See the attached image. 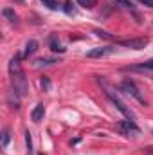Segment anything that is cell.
<instances>
[{"label":"cell","instance_id":"cell-1","mask_svg":"<svg viewBox=\"0 0 153 155\" xmlns=\"http://www.w3.org/2000/svg\"><path fill=\"white\" fill-rule=\"evenodd\" d=\"M115 130H117L121 135H124V137H135V135H139V134H141L139 126H137V124H135V121H132V119L119 121V123L115 124Z\"/></svg>","mask_w":153,"mask_h":155},{"label":"cell","instance_id":"cell-2","mask_svg":"<svg viewBox=\"0 0 153 155\" xmlns=\"http://www.w3.org/2000/svg\"><path fill=\"white\" fill-rule=\"evenodd\" d=\"M11 79H13L15 92L18 96H27L29 94V83H27V78L24 76V72H18V74L11 76Z\"/></svg>","mask_w":153,"mask_h":155},{"label":"cell","instance_id":"cell-3","mask_svg":"<svg viewBox=\"0 0 153 155\" xmlns=\"http://www.w3.org/2000/svg\"><path fill=\"white\" fill-rule=\"evenodd\" d=\"M105 94L108 96V99H110V101L114 103L115 107H117V110H119L122 116H126V119H132V121H135V116L132 114V110H130V108H128V107H126V105H124V103H122V101L117 97V96H115V94L112 92V90H110V88H106V92H105Z\"/></svg>","mask_w":153,"mask_h":155},{"label":"cell","instance_id":"cell-4","mask_svg":"<svg viewBox=\"0 0 153 155\" xmlns=\"http://www.w3.org/2000/svg\"><path fill=\"white\" fill-rule=\"evenodd\" d=\"M121 88L126 92V94H130L132 97H135L139 103H142V105H146V99L141 96V92H139V88H137V85L132 81V79H124L122 83H121Z\"/></svg>","mask_w":153,"mask_h":155},{"label":"cell","instance_id":"cell-5","mask_svg":"<svg viewBox=\"0 0 153 155\" xmlns=\"http://www.w3.org/2000/svg\"><path fill=\"white\" fill-rule=\"evenodd\" d=\"M148 41H150V40L146 38V36H142V38L119 40L117 43H119V45H122V47H128V49H135V51H141V49H144V47L148 45Z\"/></svg>","mask_w":153,"mask_h":155},{"label":"cell","instance_id":"cell-6","mask_svg":"<svg viewBox=\"0 0 153 155\" xmlns=\"http://www.w3.org/2000/svg\"><path fill=\"white\" fill-rule=\"evenodd\" d=\"M115 52V47L112 45H106V47H94L86 52V58H106L110 54Z\"/></svg>","mask_w":153,"mask_h":155},{"label":"cell","instance_id":"cell-7","mask_svg":"<svg viewBox=\"0 0 153 155\" xmlns=\"http://www.w3.org/2000/svg\"><path fill=\"white\" fill-rule=\"evenodd\" d=\"M43 116H45V107L40 103V105H36V107H34V110L31 112V119H33L34 123H40V121L43 119Z\"/></svg>","mask_w":153,"mask_h":155},{"label":"cell","instance_id":"cell-8","mask_svg":"<svg viewBox=\"0 0 153 155\" xmlns=\"http://www.w3.org/2000/svg\"><path fill=\"white\" fill-rule=\"evenodd\" d=\"M38 51V41L36 40H29L27 41V45H25V51H24V58H29V56H33L34 52Z\"/></svg>","mask_w":153,"mask_h":155},{"label":"cell","instance_id":"cell-9","mask_svg":"<svg viewBox=\"0 0 153 155\" xmlns=\"http://www.w3.org/2000/svg\"><path fill=\"white\" fill-rule=\"evenodd\" d=\"M18 72H22V65H20V56H15L11 61H9V74L11 76H15V74H18Z\"/></svg>","mask_w":153,"mask_h":155},{"label":"cell","instance_id":"cell-10","mask_svg":"<svg viewBox=\"0 0 153 155\" xmlns=\"http://www.w3.org/2000/svg\"><path fill=\"white\" fill-rule=\"evenodd\" d=\"M126 71H139V72H144V71H153V60H148V61L139 63V65H133V67H126Z\"/></svg>","mask_w":153,"mask_h":155},{"label":"cell","instance_id":"cell-11","mask_svg":"<svg viewBox=\"0 0 153 155\" xmlns=\"http://www.w3.org/2000/svg\"><path fill=\"white\" fill-rule=\"evenodd\" d=\"M49 45H50V49L54 51V52H65V47L60 43V40L56 35H52L50 38H49Z\"/></svg>","mask_w":153,"mask_h":155},{"label":"cell","instance_id":"cell-12","mask_svg":"<svg viewBox=\"0 0 153 155\" xmlns=\"http://www.w3.org/2000/svg\"><path fill=\"white\" fill-rule=\"evenodd\" d=\"M52 63H58V60L56 58H40V60H36V65L38 67H49Z\"/></svg>","mask_w":153,"mask_h":155},{"label":"cell","instance_id":"cell-13","mask_svg":"<svg viewBox=\"0 0 153 155\" xmlns=\"http://www.w3.org/2000/svg\"><path fill=\"white\" fill-rule=\"evenodd\" d=\"M2 15L9 20V22H18V16H16V13L13 11V9H9V7H5L4 11H2Z\"/></svg>","mask_w":153,"mask_h":155},{"label":"cell","instance_id":"cell-14","mask_svg":"<svg viewBox=\"0 0 153 155\" xmlns=\"http://www.w3.org/2000/svg\"><path fill=\"white\" fill-rule=\"evenodd\" d=\"M76 2L81 7H85V9H94L97 5V0H76Z\"/></svg>","mask_w":153,"mask_h":155},{"label":"cell","instance_id":"cell-15","mask_svg":"<svg viewBox=\"0 0 153 155\" xmlns=\"http://www.w3.org/2000/svg\"><path fill=\"white\" fill-rule=\"evenodd\" d=\"M9 141H11V132H9V128H4V132H2V148H7Z\"/></svg>","mask_w":153,"mask_h":155},{"label":"cell","instance_id":"cell-16","mask_svg":"<svg viewBox=\"0 0 153 155\" xmlns=\"http://www.w3.org/2000/svg\"><path fill=\"white\" fill-rule=\"evenodd\" d=\"M40 2H41L47 9H52V11L58 9V0H40Z\"/></svg>","mask_w":153,"mask_h":155},{"label":"cell","instance_id":"cell-17","mask_svg":"<svg viewBox=\"0 0 153 155\" xmlns=\"http://www.w3.org/2000/svg\"><path fill=\"white\" fill-rule=\"evenodd\" d=\"M25 144H27V153L33 155V139H31V132H25Z\"/></svg>","mask_w":153,"mask_h":155},{"label":"cell","instance_id":"cell-18","mask_svg":"<svg viewBox=\"0 0 153 155\" xmlns=\"http://www.w3.org/2000/svg\"><path fill=\"white\" fill-rule=\"evenodd\" d=\"M119 5H122V7H126V9H133V4L130 2V0H115Z\"/></svg>","mask_w":153,"mask_h":155},{"label":"cell","instance_id":"cell-19","mask_svg":"<svg viewBox=\"0 0 153 155\" xmlns=\"http://www.w3.org/2000/svg\"><path fill=\"white\" fill-rule=\"evenodd\" d=\"M65 13H67V15H76L74 7H70V2H65Z\"/></svg>","mask_w":153,"mask_h":155},{"label":"cell","instance_id":"cell-20","mask_svg":"<svg viewBox=\"0 0 153 155\" xmlns=\"http://www.w3.org/2000/svg\"><path fill=\"white\" fill-rule=\"evenodd\" d=\"M41 87H43V88H45V90H49V88H50V81H49V78H41Z\"/></svg>","mask_w":153,"mask_h":155},{"label":"cell","instance_id":"cell-21","mask_svg":"<svg viewBox=\"0 0 153 155\" xmlns=\"http://www.w3.org/2000/svg\"><path fill=\"white\" fill-rule=\"evenodd\" d=\"M96 35H97V36H101V38L110 40V36H108V33H103V31H96Z\"/></svg>","mask_w":153,"mask_h":155},{"label":"cell","instance_id":"cell-22","mask_svg":"<svg viewBox=\"0 0 153 155\" xmlns=\"http://www.w3.org/2000/svg\"><path fill=\"white\" fill-rule=\"evenodd\" d=\"M141 4H144V5H148V7H153V0H139Z\"/></svg>","mask_w":153,"mask_h":155},{"label":"cell","instance_id":"cell-23","mask_svg":"<svg viewBox=\"0 0 153 155\" xmlns=\"http://www.w3.org/2000/svg\"><path fill=\"white\" fill-rule=\"evenodd\" d=\"M144 152H146V153H150V155H153V146H150V148H146Z\"/></svg>","mask_w":153,"mask_h":155}]
</instances>
